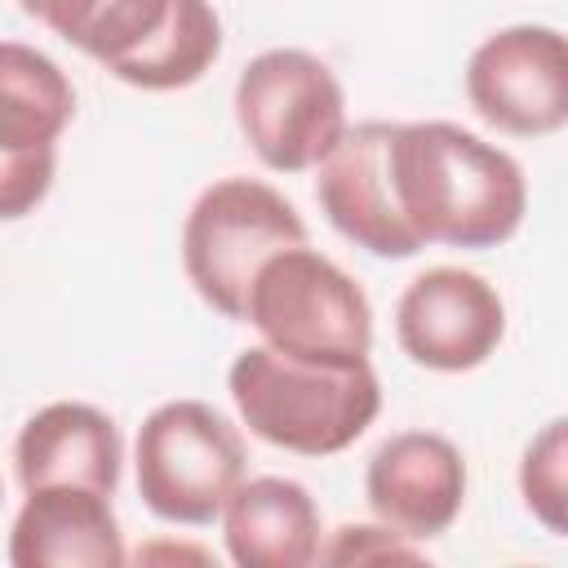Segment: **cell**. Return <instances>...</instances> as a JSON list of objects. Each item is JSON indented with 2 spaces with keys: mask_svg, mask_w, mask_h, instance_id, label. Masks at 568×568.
Segmentation results:
<instances>
[{
  "mask_svg": "<svg viewBox=\"0 0 568 568\" xmlns=\"http://www.w3.org/2000/svg\"><path fill=\"white\" fill-rule=\"evenodd\" d=\"M390 182L399 213L422 244L497 248L528 213L519 160L453 120L395 124Z\"/></svg>",
  "mask_w": 568,
  "mask_h": 568,
  "instance_id": "obj_1",
  "label": "cell"
},
{
  "mask_svg": "<svg viewBox=\"0 0 568 568\" xmlns=\"http://www.w3.org/2000/svg\"><path fill=\"white\" fill-rule=\"evenodd\" d=\"M226 390L248 435L297 457H333L351 448L382 413V382L368 359H297L266 342L244 346L231 359Z\"/></svg>",
  "mask_w": 568,
  "mask_h": 568,
  "instance_id": "obj_2",
  "label": "cell"
},
{
  "mask_svg": "<svg viewBox=\"0 0 568 568\" xmlns=\"http://www.w3.org/2000/svg\"><path fill=\"white\" fill-rule=\"evenodd\" d=\"M293 244H306V222L293 200L262 178H217L182 222V271L204 306L244 324L257 266Z\"/></svg>",
  "mask_w": 568,
  "mask_h": 568,
  "instance_id": "obj_3",
  "label": "cell"
},
{
  "mask_svg": "<svg viewBox=\"0 0 568 568\" xmlns=\"http://www.w3.org/2000/svg\"><path fill=\"white\" fill-rule=\"evenodd\" d=\"M244 324H253L266 346L297 359L355 364L373 351L368 293L311 244L280 248L257 266Z\"/></svg>",
  "mask_w": 568,
  "mask_h": 568,
  "instance_id": "obj_4",
  "label": "cell"
},
{
  "mask_svg": "<svg viewBox=\"0 0 568 568\" xmlns=\"http://www.w3.org/2000/svg\"><path fill=\"white\" fill-rule=\"evenodd\" d=\"M244 462L240 426L204 399H169L151 408L133 439L138 497L164 524H213L244 479Z\"/></svg>",
  "mask_w": 568,
  "mask_h": 568,
  "instance_id": "obj_5",
  "label": "cell"
},
{
  "mask_svg": "<svg viewBox=\"0 0 568 568\" xmlns=\"http://www.w3.org/2000/svg\"><path fill=\"white\" fill-rule=\"evenodd\" d=\"M235 124L271 173L315 169L346 133V93L306 49H266L235 80Z\"/></svg>",
  "mask_w": 568,
  "mask_h": 568,
  "instance_id": "obj_6",
  "label": "cell"
},
{
  "mask_svg": "<svg viewBox=\"0 0 568 568\" xmlns=\"http://www.w3.org/2000/svg\"><path fill=\"white\" fill-rule=\"evenodd\" d=\"M475 115L510 138H550L568 124V44L559 27L515 22L475 44L466 62Z\"/></svg>",
  "mask_w": 568,
  "mask_h": 568,
  "instance_id": "obj_7",
  "label": "cell"
},
{
  "mask_svg": "<svg viewBox=\"0 0 568 568\" xmlns=\"http://www.w3.org/2000/svg\"><path fill=\"white\" fill-rule=\"evenodd\" d=\"M506 337L501 293L466 266H430L395 302L399 351L430 373H470Z\"/></svg>",
  "mask_w": 568,
  "mask_h": 568,
  "instance_id": "obj_8",
  "label": "cell"
},
{
  "mask_svg": "<svg viewBox=\"0 0 568 568\" xmlns=\"http://www.w3.org/2000/svg\"><path fill=\"white\" fill-rule=\"evenodd\" d=\"M390 120H364L346 124L337 146L315 164V200L328 217V226L351 240L355 248L373 257H417L426 244L413 235V226L399 213L395 182H390Z\"/></svg>",
  "mask_w": 568,
  "mask_h": 568,
  "instance_id": "obj_9",
  "label": "cell"
},
{
  "mask_svg": "<svg viewBox=\"0 0 568 568\" xmlns=\"http://www.w3.org/2000/svg\"><path fill=\"white\" fill-rule=\"evenodd\" d=\"M364 501L408 541L444 537L466 506V457L439 430H399L373 448Z\"/></svg>",
  "mask_w": 568,
  "mask_h": 568,
  "instance_id": "obj_10",
  "label": "cell"
},
{
  "mask_svg": "<svg viewBox=\"0 0 568 568\" xmlns=\"http://www.w3.org/2000/svg\"><path fill=\"white\" fill-rule=\"evenodd\" d=\"M120 466H124L120 426L84 399H53L36 408L13 439V470L22 493L49 484H80L115 497Z\"/></svg>",
  "mask_w": 568,
  "mask_h": 568,
  "instance_id": "obj_11",
  "label": "cell"
},
{
  "mask_svg": "<svg viewBox=\"0 0 568 568\" xmlns=\"http://www.w3.org/2000/svg\"><path fill=\"white\" fill-rule=\"evenodd\" d=\"M129 559L111 497L80 484L31 488L13 532V568H120Z\"/></svg>",
  "mask_w": 568,
  "mask_h": 568,
  "instance_id": "obj_12",
  "label": "cell"
},
{
  "mask_svg": "<svg viewBox=\"0 0 568 568\" xmlns=\"http://www.w3.org/2000/svg\"><path fill=\"white\" fill-rule=\"evenodd\" d=\"M226 555L240 568H306L320 559V506L306 484L284 475L240 479L222 506Z\"/></svg>",
  "mask_w": 568,
  "mask_h": 568,
  "instance_id": "obj_13",
  "label": "cell"
},
{
  "mask_svg": "<svg viewBox=\"0 0 568 568\" xmlns=\"http://www.w3.org/2000/svg\"><path fill=\"white\" fill-rule=\"evenodd\" d=\"M75 120V89L67 71L22 40H0V146H58Z\"/></svg>",
  "mask_w": 568,
  "mask_h": 568,
  "instance_id": "obj_14",
  "label": "cell"
},
{
  "mask_svg": "<svg viewBox=\"0 0 568 568\" xmlns=\"http://www.w3.org/2000/svg\"><path fill=\"white\" fill-rule=\"evenodd\" d=\"M18 9L84 58L115 71L155 40L173 0H18Z\"/></svg>",
  "mask_w": 568,
  "mask_h": 568,
  "instance_id": "obj_15",
  "label": "cell"
},
{
  "mask_svg": "<svg viewBox=\"0 0 568 568\" xmlns=\"http://www.w3.org/2000/svg\"><path fill=\"white\" fill-rule=\"evenodd\" d=\"M222 53V18L209 0H173L155 40L111 75L142 93H173L195 84Z\"/></svg>",
  "mask_w": 568,
  "mask_h": 568,
  "instance_id": "obj_16",
  "label": "cell"
},
{
  "mask_svg": "<svg viewBox=\"0 0 568 568\" xmlns=\"http://www.w3.org/2000/svg\"><path fill=\"white\" fill-rule=\"evenodd\" d=\"M564 470H568V422L555 417L541 426V435H532L519 462V497L528 515L555 537H564V501H568Z\"/></svg>",
  "mask_w": 568,
  "mask_h": 568,
  "instance_id": "obj_17",
  "label": "cell"
},
{
  "mask_svg": "<svg viewBox=\"0 0 568 568\" xmlns=\"http://www.w3.org/2000/svg\"><path fill=\"white\" fill-rule=\"evenodd\" d=\"M58 173V146L13 151L0 146V222H18L44 204Z\"/></svg>",
  "mask_w": 568,
  "mask_h": 568,
  "instance_id": "obj_18",
  "label": "cell"
},
{
  "mask_svg": "<svg viewBox=\"0 0 568 568\" xmlns=\"http://www.w3.org/2000/svg\"><path fill=\"white\" fill-rule=\"evenodd\" d=\"M320 559L324 564H386V559L422 564V550L417 541H408L386 524H346L328 546H320Z\"/></svg>",
  "mask_w": 568,
  "mask_h": 568,
  "instance_id": "obj_19",
  "label": "cell"
},
{
  "mask_svg": "<svg viewBox=\"0 0 568 568\" xmlns=\"http://www.w3.org/2000/svg\"><path fill=\"white\" fill-rule=\"evenodd\" d=\"M138 559H195V564H209V555L191 550V546H142Z\"/></svg>",
  "mask_w": 568,
  "mask_h": 568,
  "instance_id": "obj_20",
  "label": "cell"
},
{
  "mask_svg": "<svg viewBox=\"0 0 568 568\" xmlns=\"http://www.w3.org/2000/svg\"><path fill=\"white\" fill-rule=\"evenodd\" d=\"M0 497H4V484H0Z\"/></svg>",
  "mask_w": 568,
  "mask_h": 568,
  "instance_id": "obj_21",
  "label": "cell"
}]
</instances>
